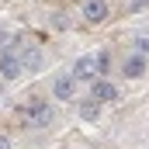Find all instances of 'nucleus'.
Here are the masks:
<instances>
[{
	"instance_id": "obj_1",
	"label": "nucleus",
	"mask_w": 149,
	"mask_h": 149,
	"mask_svg": "<svg viewBox=\"0 0 149 149\" xmlns=\"http://www.w3.org/2000/svg\"><path fill=\"white\" fill-rule=\"evenodd\" d=\"M52 104L49 101H28V104H21L17 108V121L24 125V128H45V125H52Z\"/></svg>"
},
{
	"instance_id": "obj_2",
	"label": "nucleus",
	"mask_w": 149,
	"mask_h": 149,
	"mask_svg": "<svg viewBox=\"0 0 149 149\" xmlns=\"http://www.w3.org/2000/svg\"><path fill=\"white\" fill-rule=\"evenodd\" d=\"M21 73H24V70H21V56H17L14 49H3V52H0V80H3V83H14Z\"/></svg>"
},
{
	"instance_id": "obj_3",
	"label": "nucleus",
	"mask_w": 149,
	"mask_h": 149,
	"mask_svg": "<svg viewBox=\"0 0 149 149\" xmlns=\"http://www.w3.org/2000/svg\"><path fill=\"white\" fill-rule=\"evenodd\" d=\"M70 73L76 76V83H94L97 80V63H94V52H87V56H80L73 63V70Z\"/></svg>"
},
{
	"instance_id": "obj_4",
	"label": "nucleus",
	"mask_w": 149,
	"mask_h": 149,
	"mask_svg": "<svg viewBox=\"0 0 149 149\" xmlns=\"http://www.w3.org/2000/svg\"><path fill=\"white\" fill-rule=\"evenodd\" d=\"M90 101H97L101 108L104 104H114L118 101V87H114L111 80H94L90 83Z\"/></svg>"
},
{
	"instance_id": "obj_5",
	"label": "nucleus",
	"mask_w": 149,
	"mask_h": 149,
	"mask_svg": "<svg viewBox=\"0 0 149 149\" xmlns=\"http://www.w3.org/2000/svg\"><path fill=\"white\" fill-rule=\"evenodd\" d=\"M146 70H149V63H146V56H139V52H132V56L121 59V73L128 76V80H142Z\"/></svg>"
},
{
	"instance_id": "obj_6",
	"label": "nucleus",
	"mask_w": 149,
	"mask_h": 149,
	"mask_svg": "<svg viewBox=\"0 0 149 149\" xmlns=\"http://www.w3.org/2000/svg\"><path fill=\"white\" fill-rule=\"evenodd\" d=\"M108 0H83V17L90 21V24H104L108 21Z\"/></svg>"
},
{
	"instance_id": "obj_7",
	"label": "nucleus",
	"mask_w": 149,
	"mask_h": 149,
	"mask_svg": "<svg viewBox=\"0 0 149 149\" xmlns=\"http://www.w3.org/2000/svg\"><path fill=\"white\" fill-rule=\"evenodd\" d=\"M76 87H80V83H76L73 73H70V76H59V80L52 83V97H56V101H73V97H76Z\"/></svg>"
},
{
	"instance_id": "obj_8",
	"label": "nucleus",
	"mask_w": 149,
	"mask_h": 149,
	"mask_svg": "<svg viewBox=\"0 0 149 149\" xmlns=\"http://www.w3.org/2000/svg\"><path fill=\"white\" fill-rule=\"evenodd\" d=\"M17 56H21V70H24V73H38V70H42V63H45L38 45H24Z\"/></svg>"
},
{
	"instance_id": "obj_9",
	"label": "nucleus",
	"mask_w": 149,
	"mask_h": 149,
	"mask_svg": "<svg viewBox=\"0 0 149 149\" xmlns=\"http://www.w3.org/2000/svg\"><path fill=\"white\" fill-rule=\"evenodd\" d=\"M94 63H97V80H108V73H111V52L108 49L94 52Z\"/></svg>"
},
{
	"instance_id": "obj_10",
	"label": "nucleus",
	"mask_w": 149,
	"mask_h": 149,
	"mask_svg": "<svg viewBox=\"0 0 149 149\" xmlns=\"http://www.w3.org/2000/svg\"><path fill=\"white\" fill-rule=\"evenodd\" d=\"M80 118H83V121H97V118H101V104L90 101V97L80 101Z\"/></svg>"
},
{
	"instance_id": "obj_11",
	"label": "nucleus",
	"mask_w": 149,
	"mask_h": 149,
	"mask_svg": "<svg viewBox=\"0 0 149 149\" xmlns=\"http://www.w3.org/2000/svg\"><path fill=\"white\" fill-rule=\"evenodd\" d=\"M49 24H52L56 31H63V28H70V21H66V14H63V10H52V14H49Z\"/></svg>"
},
{
	"instance_id": "obj_12",
	"label": "nucleus",
	"mask_w": 149,
	"mask_h": 149,
	"mask_svg": "<svg viewBox=\"0 0 149 149\" xmlns=\"http://www.w3.org/2000/svg\"><path fill=\"white\" fill-rule=\"evenodd\" d=\"M135 52H139V56H146V52H149V38H146V35L135 38Z\"/></svg>"
},
{
	"instance_id": "obj_13",
	"label": "nucleus",
	"mask_w": 149,
	"mask_h": 149,
	"mask_svg": "<svg viewBox=\"0 0 149 149\" xmlns=\"http://www.w3.org/2000/svg\"><path fill=\"white\" fill-rule=\"evenodd\" d=\"M149 0H132V7H128V10H132V14H135V10H142V7H146Z\"/></svg>"
},
{
	"instance_id": "obj_14",
	"label": "nucleus",
	"mask_w": 149,
	"mask_h": 149,
	"mask_svg": "<svg viewBox=\"0 0 149 149\" xmlns=\"http://www.w3.org/2000/svg\"><path fill=\"white\" fill-rule=\"evenodd\" d=\"M14 146V142H10V135H3V132H0V149H10Z\"/></svg>"
},
{
	"instance_id": "obj_15",
	"label": "nucleus",
	"mask_w": 149,
	"mask_h": 149,
	"mask_svg": "<svg viewBox=\"0 0 149 149\" xmlns=\"http://www.w3.org/2000/svg\"><path fill=\"white\" fill-rule=\"evenodd\" d=\"M0 94H3V80H0Z\"/></svg>"
},
{
	"instance_id": "obj_16",
	"label": "nucleus",
	"mask_w": 149,
	"mask_h": 149,
	"mask_svg": "<svg viewBox=\"0 0 149 149\" xmlns=\"http://www.w3.org/2000/svg\"><path fill=\"white\" fill-rule=\"evenodd\" d=\"M0 35H3V24H0Z\"/></svg>"
}]
</instances>
